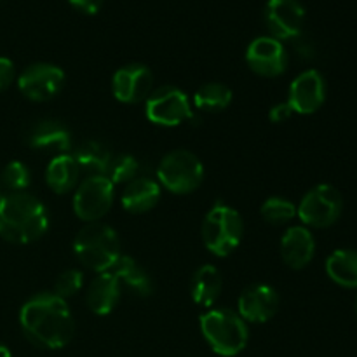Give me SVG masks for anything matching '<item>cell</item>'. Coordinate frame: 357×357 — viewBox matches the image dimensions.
<instances>
[{
	"mask_svg": "<svg viewBox=\"0 0 357 357\" xmlns=\"http://www.w3.org/2000/svg\"><path fill=\"white\" fill-rule=\"evenodd\" d=\"M20 323L24 335L44 349H61L75 333V321L66 302L54 293H40L23 305Z\"/></svg>",
	"mask_w": 357,
	"mask_h": 357,
	"instance_id": "cell-1",
	"label": "cell"
},
{
	"mask_svg": "<svg viewBox=\"0 0 357 357\" xmlns=\"http://www.w3.org/2000/svg\"><path fill=\"white\" fill-rule=\"evenodd\" d=\"M49 227V216L37 197L24 192H10L0 197V237L14 244H30L40 239Z\"/></svg>",
	"mask_w": 357,
	"mask_h": 357,
	"instance_id": "cell-2",
	"label": "cell"
},
{
	"mask_svg": "<svg viewBox=\"0 0 357 357\" xmlns=\"http://www.w3.org/2000/svg\"><path fill=\"white\" fill-rule=\"evenodd\" d=\"M73 251L80 264L101 274L110 271L121 257V241L112 227L93 222L79 230L73 241Z\"/></svg>",
	"mask_w": 357,
	"mask_h": 357,
	"instance_id": "cell-3",
	"label": "cell"
},
{
	"mask_svg": "<svg viewBox=\"0 0 357 357\" xmlns=\"http://www.w3.org/2000/svg\"><path fill=\"white\" fill-rule=\"evenodd\" d=\"M201 331L213 351L225 357L244 351L250 338L246 321L229 309H215L202 314Z\"/></svg>",
	"mask_w": 357,
	"mask_h": 357,
	"instance_id": "cell-4",
	"label": "cell"
},
{
	"mask_svg": "<svg viewBox=\"0 0 357 357\" xmlns=\"http://www.w3.org/2000/svg\"><path fill=\"white\" fill-rule=\"evenodd\" d=\"M243 234V216L225 204H216L202 223V239L206 248L216 257H229L234 253L241 244Z\"/></svg>",
	"mask_w": 357,
	"mask_h": 357,
	"instance_id": "cell-5",
	"label": "cell"
},
{
	"mask_svg": "<svg viewBox=\"0 0 357 357\" xmlns=\"http://www.w3.org/2000/svg\"><path fill=\"white\" fill-rule=\"evenodd\" d=\"M159 181L173 194H188L201 187L204 180V166L188 150L169 152L157 167Z\"/></svg>",
	"mask_w": 357,
	"mask_h": 357,
	"instance_id": "cell-6",
	"label": "cell"
},
{
	"mask_svg": "<svg viewBox=\"0 0 357 357\" xmlns=\"http://www.w3.org/2000/svg\"><path fill=\"white\" fill-rule=\"evenodd\" d=\"M344 211L342 194L331 185H317L310 188L296 208V215L305 225L326 229L338 222Z\"/></svg>",
	"mask_w": 357,
	"mask_h": 357,
	"instance_id": "cell-7",
	"label": "cell"
},
{
	"mask_svg": "<svg viewBox=\"0 0 357 357\" xmlns=\"http://www.w3.org/2000/svg\"><path fill=\"white\" fill-rule=\"evenodd\" d=\"M146 119L153 124L174 128L194 119L190 100L181 89L164 86L146 98Z\"/></svg>",
	"mask_w": 357,
	"mask_h": 357,
	"instance_id": "cell-8",
	"label": "cell"
},
{
	"mask_svg": "<svg viewBox=\"0 0 357 357\" xmlns=\"http://www.w3.org/2000/svg\"><path fill=\"white\" fill-rule=\"evenodd\" d=\"M115 185L105 176H89L73 195V211L87 223L98 222L110 211L114 204Z\"/></svg>",
	"mask_w": 357,
	"mask_h": 357,
	"instance_id": "cell-9",
	"label": "cell"
},
{
	"mask_svg": "<svg viewBox=\"0 0 357 357\" xmlns=\"http://www.w3.org/2000/svg\"><path fill=\"white\" fill-rule=\"evenodd\" d=\"M65 72L49 63H35L28 66L17 79L20 91L31 101H49L63 89Z\"/></svg>",
	"mask_w": 357,
	"mask_h": 357,
	"instance_id": "cell-10",
	"label": "cell"
},
{
	"mask_svg": "<svg viewBox=\"0 0 357 357\" xmlns=\"http://www.w3.org/2000/svg\"><path fill=\"white\" fill-rule=\"evenodd\" d=\"M305 9L298 0H268L265 7V23L278 40L295 38L302 33Z\"/></svg>",
	"mask_w": 357,
	"mask_h": 357,
	"instance_id": "cell-11",
	"label": "cell"
},
{
	"mask_svg": "<svg viewBox=\"0 0 357 357\" xmlns=\"http://www.w3.org/2000/svg\"><path fill=\"white\" fill-rule=\"evenodd\" d=\"M246 61L261 77H279L288 66V52L274 37L255 38L246 51Z\"/></svg>",
	"mask_w": 357,
	"mask_h": 357,
	"instance_id": "cell-12",
	"label": "cell"
},
{
	"mask_svg": "<svg viewBox=\"0 0 357 357\" xmlns=\"http://www.w3.org/2000/svg\"><path fill=\"white\" fill-rule=\"evenodd\" d=\"M326 100V84L317 70H307L293 80L288 105L295 114L310 115L319 110Z\"/></svg>",
	"mask_w": 357,
	"mask_h": 357,
	"instance_id": "cell-13",
	"label": "cell"
},
{
	"mask_svg": "<svg viewBox=\"0 0 357 357\" xmlns=\"http://www.w3.org/2000/svg\"><path fill=\"white\" fill-rule=\"evenodd\" d=\"M153 75L145 65H128L117 70L112 79V91L121 103L135 105L146 100L152 89Z\"/></svg>",
	"mask_w": 357,
	"mask_h": 357,
	"instance_id": "cell-14",
	"label": "cell"
},
{
	"mask_svg": "<svg viewBox=\"0 0 357 357\" xmlns=\"http://www.w3.org/2000/svg\"><path fill=\"white\" fill-rule=\"evenodd\" d=\"M239 316L250 323H267L279 309V295L272 286L253 284L239 296Z\"/></svg>",
	"mask_w": 357,
	"mask_h": 357,
	"instance_id": "cell-15",
	"label": "cell"
},
{
	"mask_svg": "<svg viewBox=\"0 0 357 357\" xmlns=\"http://www.w3.org/2000/svg\"><path fill=\"white\" fill-rule=\"evenodd\" d=\"M26 143L37 150H58L66 152L72 145V132L68 126L56 119L38 121L26 131Z\"/></svg>",
	"mask_w": 357,
	"mask_h": 357,
	"instance_id": "cell-16",
	"label": "cell"
},
{
	"mask_svg": "<svg viewBox=\"0 0 357 357\" xmlns=\"http://www.w3.org/2000/svg\"><path fill=\"white\" fill-rule=\"evenodd\" d=\"M314 253H316V241L309 229L291 227L286 230L281 241V255L288 267L296 271L307 267L312 261Z\"/></svg>",
	"mask_w": 357,
	"mask_h": 357,
	"instance_id": "cell-17",
	"label": "cell"
},
{
	"mask_svg": "<svg viewBox=\"0 0 357 357\" xmlns=\"http://www.w3.org/2000/svg\"><path fill=\"white\" fill-rule=\"evenodd\" d=\"M119 300H121V282L110 271L101 272L87 289V307L98 316L110 314L117 307Z\"/></svg>",
	"mask_w": 357,
	"mask_h": 357,
	"instance_id": "cell-18",
	"label": "cell"
},
{
	"mask_svg": "<svg viewBox=\"0 0 357 357\" xmlns=\"http://www.w3.org/2000/svg\"><path fill=\"white\" fill-rule=\"evenodd\" d=\"M160 199V185L150 178H136L126 185L122 192V206L126 211L146 213L157 206Z\"/></svg>",
	"mask_w": 357,
	"mask_h": 357,
	"instance_id": "cell-19",
	"label": "cell"
},
{
	"mask_svg": "<svg viewBox=\"0 0 357 357\" xmlns=\"http://www.w3.org/2000/svg\"><path fill=\"white\" fill-rule=\"evenodd\" d=\"M222 275L213 265H202L192 278L190 293L197 305L211 307L222 295Z\"/></svg>",
	"mask_w": 357,
	"mask_h": 357,
	"instance_id": "cell-20",
	"label": "cell"
},
{
	"mask_svg": "<svg viewBox=\"0 0 357 357\" xmlns=\"http://www.w3.org/2000/svg\"><path fill=\"white\" fill-rule=\"evenodd\" d=\"M79 174L80 169L73 155L59 153L49 162L47 169H45V181H47L49 188L54 190L56 194H66L77 185Z\"/></svg>",
	"mask_w": 357,
	"mask_h": 357,
	"instance_id": "cell-21",
	"label": "cell"
},
{
	"mask_svg": "<svg viewBox=\"0 0 357 357\" xmlns=\"http://www.w3.org/2000/svg\"><path fill=\"white\" fill-rule=\"evenodd\" d=\"M112 157L114 153L110 152V149L94 139L80 143L73 152V159H75L79 169L86 171L91 176H105Z\"/></svg>",
	"mask_w": 357,
	"mask_h": 357,
	"instance_id": "cell-22",
	"label": "cell"
},
{
	"mask_svg": "<svg viewBox=\"0 0 357 357\" xmlns=\"http://www.w3.org/2000/svg\"><path fill=\"white\" fill-rule=\"evenodd\" d=\"M112 274L119 279V282H124L132 293L139 296H149L152 295L153 284L150 275L132 260L131 257H126V255H121L119 260L115 261L114 267L110 268Z\"/></svg>",
	"mask_w": 357,
	"mask_h": 357,
	"instance_id": "cell-23",
	"label": "cell"
},
{
	"mask_svg": "<svg viewBox=\"0 0 357 357\" xmlns=\"http://www.w3.org/2000/svg\"><path fill=\"white\" fill-rule=\"evenodd\" d=\"M330 279L344 288H357V251L338 250L326 260Z\"/></svg>",
	"mask_w": 357,
	"mask_h": 357,
	"instance_id": "cell-24",
	"label": "cell"
},
{
	"mask_svg": "<svg viewBox=\"0 0 357 357\" xmlns=\"http://www.w3.org/2000/svg\"><path fill=\"white\" fill-rule=\"evenodd\" d=\"M230 103H232V91L225 84H206V86L199 87L197 93L194 94L195 108L202 112L215 114V112L225 110Z\"/></svg>",
	"mask_w": 357,
	"mask_h": 357,
	"instance_id": "cell-25",
	"label": "cell"
},
{
	"mask_svg": "<svg viewBox=\"0 0 357 357\" xmlns=\"http://www.w3.org/2000/svg\"><path fill=\"white\" fill-rule=\"evenodd\" d=\"M138 169L139 164L135 157L129 155V153H121V155L112 157L105 178H108L114 185L129 183L131 180H135Z\"/></svg>",
	"mask_w": 357,
	"mask_h": 357,
	"instance_id": "cell-26",
	"label": "cell"
},
{
	"mask_svg": "<svg viewBox=\"0 0 357 357\" xmlns=\"http://www.w3.org/2000/svg\"><path fill=\"white\" fill-rule=\"evenodd\" d=\"M260 211L265 222L272 223V225H281V223L295 218L296 206L291 201H286L282 197H271L264 202Z\"/></svg>",
	"mask_w": 357,
	"mask_h": 357,
	"instance_id": "cell-27",
	"label": "cell"
},
{
	"mask_svg": "<svg viewBox=\"0 0 357 357\" xmlns=\"http://www.w3.org/2000/svg\"><path fill=\"white\" fill-rule=\"evenodd\" d=\"M0 180L3 187L9 188L10 192H23L30 185V171L23 162L13 160L3 167Z\"/></svg>",
	"mask_w": 357,
	"mask_h": 357,
	"instance_id": "cell-28",
	"label": "cell"
},
{
	"mask_svg": "<svg viewBox=\"0 0 357 357\" xmlns=\"http://www.w3.org/2000/svg\"><path fill=\"white\" fill-rule=\"evenodd\" d=\"M84 284V275L80 271L75 268H68L63 274H59V278L54 282V295H58L59 298H68L73 296Z\"/></svg>",
	"mask_w": 357,
	"mask_h": 357,
	"instance_id": "cell-29",
	"label": "cell"
},
{
	"mask_svg": "<svg viewBox=\"0 0 357 357\" xmlns=\"http://www.w3.org/2000/svg\"><path fill=\"white\" fill-rule=\"evenodd\" d=\"M14 80V63L9 58H0V91L7 89Z\"/></svg>",
	"mask_w": 357,
	"mask_h": 357,
	"instance_id": "cell-30",
	"label": "cell"
},
{
	"mask_svg": "<svg viewBox=\"0 0 357 357\" xmlns=\"http://www.w3.org/2000/svg\"><path fill=\"white\" fill-rule=\"evenodd\" d=\"M293 114H295V112H293V108L289 107L288 101H286V103H279L275 105V107H272L271 112H268V119H271L274 124H282V122L288 121Z\"/></svg>",
	"mask_w": 357,
	"mask_h": 357,
	"instance_id": "cell-31",
	"label": "cell"
},
{
	"mask_svg": "<svg viewBox=\"0 0 357 357\" xmlns=\"http://www.w3.org/2000/svg\"><path fill=\"white\" fill-rule=\"evenodd\" d=\"M68 2L77 10H80L84 14H89V16L91 14H96L101 9V6H103V0H68Z\"/></svg>",
	"mask_w": 357,
	"mask_h": 357,
	"instance_id": "cell-32",
	"label": "cell"
},
{
	"mask_svg": "<svg viewBox=\"0 0 357 357\" xmlns=\"http://www.w3.org/2000/svg\"><path fill=\"white\" fill-rule=\"evenodd\" d=\"M0 357H10V352L3 345H0Z\"/></svg>",
	"mask_w": 357,
	"mask_h": 357,
	"instance_id": "cell-33",
	"label": "cell"
},
{
	"mask_svg": "<svg viewBox=\"0 0 357 357\" xmlns=\"http://www.w3.org/2000/svg\"><path fill=\"white\" fill-rule=\"evenodd\" d=\"M356 314H357V300H356Z\"/></svg>",
	"mask_w": 357,
	"mask_h": 357,
	"instance_id": "cell-34",
	"label": "cell"
}]
</instances>
